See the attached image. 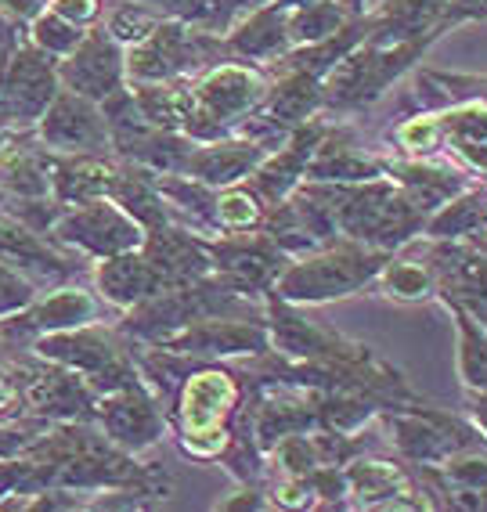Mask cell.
I'll return each instance as SVG.
<instances>
[{"label":"cell","instance_id":"obj_19","mask_svg":"<svg viewBox=\"0 0 487 512\" xmlns=\"http://www.w3.org/2000/svg\"><path fill=\"white\" fill-rule=\"evenodd\" d=\"M386 177V159L365 156L350 141V130H325L322 145L314 148L304 181H372Z\"/></svg>","mask_w":487,"mask_h":512},{"label":"cell","instance_id":"obj_4","mask_svg":"<svg viewBox=\"0 0 487 512\" xmlns=\"http://www.w3.org/2000/svg\"><path fill=\"white\" fill-rule=\"evenodd\" d=\"M433 40L437 37L430 33L405 40H361L322 76V98L336 109H358V105L376 101L397 76L412 69L415 58H423Z\"/></svg>","mask_w":487,"mask_h":512},{"label":"cell","instance_id":"obj_10","mask_svg":"<svg viewBox=\"0 0 487 512\" xmlns=\"http://www.w3.org/2000/svg\"><path fill=\"white\" fill-rule=\"evenodd\" d=\"M94 422L98 430L116 444V448L130 451V455H141V451L156 448L166 433V408L159 404V397L148 390L145 383L123 386V390H112L102 394L94 404Z\"/></svg>","mask_w":487,"mask_h":512},{"label":"cell","instance_id":"obj_26","mask_svg":"<svg viewBox=\"0 0 487 512\" xmlns=\"http://www.w3.org/2000/svg\"><path fill=\"white\" fill-rule=\"evenodd\" d=\"M448 307L455 332H459V354H455V368H459L462 390L466 394H480L487 390V329L480 325L469 311H462L455 300H441Z\"/></svg>","mask_w":487,"mask_h":512},{"label":"cell","instance_id":"obj_6","mask_svg":"<svg viewBox=\"0 0 487 512\" xmlns=\"http://www.w3.org/2000/svg\"><path fill=\"white\" fill-rule=\"evenodd\" d=\"M11 383L19 404L33 419L44 422H94V404L98 394L83 383L73 368H62L55 361H11L8 365Z\"/></svg>","mask_w":487,"mask_h":512},{"label":"cell","instance_id":"obj_15","mask_svg":"<svg viewBox=\"0 0 487 512\" xmlns=\"http://www.w3.org/2000/svg\"><path fill=\"white\" fill-rule=\"evenodd\" d=\"M51 98H55V73L47 58L37 51H22L11 65L8 83L0 87V119H11V123L40 119Z\"/></svg>","mask_w":487,"mask_h":512},{"label":"cell","instance_id":"obj_37","mask_svg":"<svg viewBox=\"0 0 487 512\" xmlns=\"http://www.w3.org/2000/svg\"><path fill=\"white\" fill-rule=\"evenodd\" d=\"M0 148H4V138H0Z\"/></svg>","mask_w":487,"mask_h":512},{"label":"cell","instance_id":"obj_30","mask_svg":"<svg viewBox=\"0 0 487 512\" xmlns=\"http://www.w3.org/2000/svg\"><path fill=\"white\" fill-rule=\"evenodd\" d=\"M37 44L40 47H47V51H58V55H73L76 51V44L83 40V33H80V26L76 22H69V19H62V15H40L37 19Z\"/></svg>","mask_w":487,"mask_h":512},{"label":"cell","instance_id":"obj_24","mask_svg":"<svg viewBox=\"0 0 487 512\" xmlns=\"http://www.w3.org/2000/svg\"><path fill=\"white\" fill-rule=\"evenodd\" d=\"M484 202H487V181L466 184L459 195H451L444 206L426 217L423 235L426 238H448V242H469L484 228Z\"/></svg>","mask_w":487,"mask_h":512},{"label":"cell","instance_id":"obj_11","mask_svg":"<svg viewBox=\"0 0 487 512\" xmlns=\"http://www.w3.org/2000/svg\"><path fill=\"white\" fill-rule=\"evenodd\" d=\"M152 347L177 350L195 361H217V357H257L271 350L264 318H199L184 329L170 332L163 343Z\"/></svg>","mask_w":487,"mask_h":512},{"label":"cell","instance_id":"obj_33","mask_svg":"<svg viewBox=\"0 0 487 512\" xmlns=\"http://www.w3.org/2000/svg\"><path fill=\"white\" fill-rule=\"evenodd\" d=\"M55 15H62V19H69V22H87V19H94V11H98V4L94 0H55Z\"/></svg>","mask_w":487,"mask_h":512},{"label":"cell","instance_id":"obj_36","mask_svg":"<svg viewBox=\"0 0 487 512\" xmlns=\"http://www.w3.org/2000/svg\"><path fill=\"white\" fill-rule=\"evenodd\" d=\"M275 4H282V8H300V4H311V0H275ZM347 4L361 15V0H347Z\"/></svg>","mask_w":487,"mask_h":512},{"label":"cell","instance_id":"obj_31","mask_svg":"<svg viewBox=\"0 0 487 512\" xmlns=\"http://www.w3.org/2000/svg\"><path fill=\"white\" fill-rule=\"evenodd\" d=\"M37 300V289L29 282L26 275H19L15 267L0 264V318H8V314L22 311L26 303Z\"/></svg>","mask_w":487,"mask_h":512},{"label":"cell","instance_id":"obj_20","mask_svg":"<svg viewBox=\"0 0 487 512\" xmlns=\"http://www.w3.org/2000/svg\"><path fill=\"white\" fill-rule=\"evenodd\" d=\"M235 55H242L246 62H278L293 51V40H289V29H285V8L267 0L260 8L249 11V19L242 22L235 33L228 37V44Z\"/></svg>","mask_w":487,"mask_h":512},{"label":"cell","instance_id":"obj_5","mask_svg":"<svg viewBox=\"0 0 487 512\" xmlns=\"http://www.w3.org/2000/svg\"><path fill=\"white\" fill-rule=\"evenodd\" d=\"M386 426V437L394 444L397 458L408 466H441L455 451L480 448L487 444L473 422H462L448 412H437L426 401L405 404V408H386L379 412Z\"/></svg>","mask_w":487,"mask_h":512},{"label":"cell","instance_id":"obj_22","mask_svg":"<svg viewBox=\"0 0 487 512\" xmlns=\"http://www.w3.org/2000/svg\"><path fill=\"white\" fill-rule=\"evenodd\" d=\"M318 105H325L322 80L304 73V69H285L282 80H278L275 87H267L264 101H260L257 109H260V116H267L271 123L293 130V127H300V123H307V119L318 112Z\"/></svg>","mask_w":487,"mask_h":512},{"label":"cell","instance_id":"obj_1","mask_svg":"<svg viewBox=\"0 0 487 512\" xmlns=\"http://www.w3.org/2000/svg\"><path fill=\"white\" fill-rule=\"evenodd\" d=\"M246 379L235 368L203 361L188 372L174 401L166 404V422L174 426L184 458L213 462L231 437V415L239 408Z\"/></svg>","mask_w":487,"mask_h":512},{"label":"cell","instance_id":"obj_2","mask_svg":"<svg viewBox=\"0 0 487 512\" xmlns=\"http://www.w3.org/2000/svg\"><path fill=\"white\" fill-rule=\"evenodd\" d=\"M390 256L394 253L372 249L365 242H354V238H336V242L314 249V253L293 256L278 275L271 296L296 303V307L300 303L343 300V296H354L376 282V275L383 271Z\"/></svg>","mask_w":487,"mask_h":512},{"label":"cell","instance_id":"obj_3","mask_svg":"<svg viewBox=\"0 0 487 512\" xmlns=\"http://www.w3.org/2000/svg\"><path fill=\"white\" fill-rule=\"evenodd\" d=\"M33 350L44 361H55L62 368H73L94 394H112L123 386L145 383L130 354V339L120 329H102V325H80V329L47 332L33 339Z\"/></svg>","mask_w":487,"mask_h":512},{"label":"cell","instance_id":"obj_7","mask_svg":"<svg viewBox=\"0 0 487 512\" xmlns=\"http://www.w3.org/2000/svg\"><path fill=\"white\" fill-rule=\"evenodd\" d=\"M47 238H51L58 249H76V253H83V256L105 260V256L138 249L141 238H145V228L123 210L120 202H112L109 195H105V199H91V202H80V206L62 210V217L51 224Z\"/></svg>","mask_w":487,"mask_h":512},{"label":"cell","instance_id":"obj_32","mask_svg":"<svg viewBox=\"0 0 487 512\" xmlns=\"http://www.w3.org/2000/svg\"><path fill=\"white\" fill-rule=\"evenodd\" d=\"M156 26H159V22L152 19V15H145V11L123 8L120 15L112 19V37H120V40H145Z\"/></svg>","mask_w":487,"mask_h":512},{"label":"cell","instance_id":"obj_13","mask_svg":"<svg viewBox=\"0 0 487 512\" xmlns=\"http://www.w3.org/2000/svg\"><path fill=\"white\" fill-rule=\"evenodd\" d=\"M325 130H329L325 123L307 119V123H300V127L289 130V138H285V145L278 148L275 156L267 152V156L260 159V166L249 174V188L257 192V199L264 202V206L282 202L285 195L293 192L296 184L304 181L307 163H311L314 148L322 145Z\"/></svg>","mask_w":487,"mask_h":512},{"label":"cell","instance_id":"obj_18","mask_svg":"<svg viewBox=\"0 0 487 512\" xmlns=\"http://www.w3.org/2000/svg\"><path fill=\"white\" fill-rule=\"evenodd\" d=\"M0 264L8 267H26V271H37L44 278H69L76 275L73 256L62 253L55 242H44L37 231H29L22 220H15L8 213H0Z\"/></svg>","mask_w":487,"mask_h":512},{"label":"cell","instance_id":"obj_35","mask_svg":"<svg viewBox=\"0 0 487 512\" xmlns=\"http://www.w3.org/2000/svg\"><path fill=\"white\" fill-rule=\"evenodd\" d=\"M11 404H19V394H15V383H11L8 368H0V415L8 412Z\"/></svg>","mask_w":487,"mask_h":512},{"label":"cell","instance_id":"obj_17","mask_svg":"<svg viewBox=\"0 0 487 512\" xmlns=\"http://www.w3.org/2000/svg\"><path fill=\"white\" fill-rule=\"evenodd\" d=\"M65 80L73 83L76 94L91 101H109L123 94V62L112 37L94 33V37L80 40L69 65H65Z\"/></svg>","mask_w":487,"mask_h":512},{"label":"cell","instance_id":"obj_21","mask_svg":"<svg viewBox=\"0 0 487 512\" xmlns=\"http://www.w3.org/2000/svg\"><path fill=\"white\" fill-rule=\"evenodd\" d=\"M94 282H98L102 300L112 303V307H120V311H130L134 303L159 293V282H156V275H152L148 260L141 256V249H130V253H116V256L98 260Z\"/></svg>","mask_w":487,"mask_h":512},{"label":"cell","instance_id":"obj_12","mask_svg":"<svg viewBox=\"0 0 487 512\" xmlns=\"http://www.w3.org/2000/svg\"><path fill=\"white\" fill-rule=\"evenodd\" d=\"M98 307H102V303L94 300L87 289H58L55 296L33 300V303H26L22 311L0 318V343L15 350L19 343H33V339L47 336V332H65V329L91 325V321L98 318Z\"/></svg>","mask_w":487,"mask_h":512},{"label":"cell","instance_id":"obj_14","mask_svg":"<svg viewBox=\"0 0 487 512\" xmlns=\"http://www.w3.org/2000/svg\"><path fill=\"white\" fill-rule=\"evenodd\" d=\"M44 141L51 148H65L76 156H94L105 152L112 145L109 123L94 112L91 98L83 94H62L58 101H51L44 112Z\"/></svg>","mask_w":487,"mask_h":512},{"label":"cell","instance_id":"obj_34","mask_svg":"<svg viewBox=\"0 0 487 512\" xmlns=\"http://www.w3.org/2000/svg\"><path fill=\"white\" fill-rule=\"evenodd\" d=\"M466 408H469V422L480 430V437L487 440V390L480 394H466Z\"/></svg>","mask_w":487,"mask_h":512},{"label":"cell","instance_id":"obj_16","mask_svg":"<svg viewBox=\"0 0 487 512\" xmlns=\"http://www.w3.org/2000/svg\"><path fill=\"white\" fill-rule=\"evenodd\" d=\"M267 156V148L249 138H221L195 145L188 163H184V177L210 184V188H228V184L246 181Z\"/></svg>","mask_w":487,"mask_h":512},{"label":"cell","instance_id":"obj_29","mask_svg":"<svg viewBox=\"0 0 487 512\" xmlns=\"http://www.w3.org/2000/svg\"><path fill=\"white\" fill-rule=\"evenodd\" d=\"M390 138H394L397 145H401V152H408L412 159H426L444 145V130H441L437 112H426V116L405 119L397 130H390Z\"/></svg>","mask_w":487,"mask_h":512},{"label":"cell","instance_id":"obj_8","mask_svg":"<svg viewBox=\"0 0 487 512\" xmlns=\"http://www.w3.org/2000/svg\"><path fill=\"white\" fill-rule=\"evenodd\" d=\"M206 253H210L213 275L224 285H231L235 293L257 296V300H264L275 289L278 275L293 260L264 228L206 235Z\"/></svg>","mask_w":487,"mask_h":512},{"label":"cell","instance_id":"obj_28","mask_svg":"<svg viewBox=\"0 0 487 512\" xmlns=\"http://www.w3.org/2000/svg\"><path fill=\"white\" fill-rule=\"evenodd\" d=\"M267 206L257 199V192L249 184H228L217 188L213 195V228L217 235H231V231H257L264 228Z\"/></svg>","mask_w":487,"mask_h":512},{"label":"cell","instance_id":"obj_27","mask_svg":"<svg viewBox=\"0 0 487 512\" xmlns=\"http://www.w3.org/2000/svg\"><path fill=\"white\" fill-rule=\"evenodd\" d=\"M354 15L358 11L350 8L347 0H311V4H300V8H285V29H289L293 47H304L340 33Z\"/></svg>","mask_w":487,"mask_h":512},{"label":"cell","instance_id":"obj_23","mask_svg":"<svg viewBox=\"0 0 487 512\" xmlns=\"http://www.w3.org/2000/svg\"><path fill=\"white\" fill-rule=\"evenodd\" d=\"M441 11L444 0H386L383 8L372 11V40H405V37H441Z\"/></svg>","mask_w":487,"mask_h":512},{"label":"cell","instance_id":"obj_9","mask_svg":"<svg viewBox=\"0 0 487 512\" xmlns=\"http://www.w3.org/2000/svg\"><path fill=\"white\" fill-rule=\"evenodd\" d=\"M217 51H224L221 40H213L206 29H195L188 22H159L138 47L130 51V76L138 83L181 80L184 73L203 69Z\"/></svg>","mask_w":487,"mask_h":512},{"label":"cell","instance_id":"obj_25","mask_svg":"<svg viewBox=\"0 0 487 512\" xmlns=\"http://www.w3.org/2000/svg\"><path fill=\"white\" fill-rule=\"evenodd\" d=\"M372 285L397 303L437 300V275L430 271L426 260H419V256L408 253V249H397V253L383 264V271H379Z\"/></svg>","mask_w":487,"mask_h":512}]
</instances>
